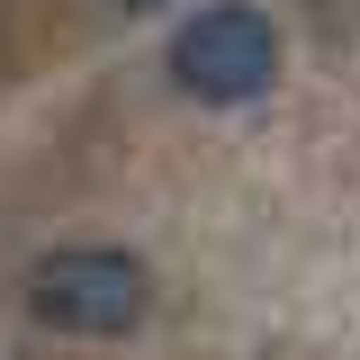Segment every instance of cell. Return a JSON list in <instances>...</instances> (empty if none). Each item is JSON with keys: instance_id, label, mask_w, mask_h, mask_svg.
Instances as JSON below:
<instances>
[{"instance_id": "6da1fadb", "label": "cell", "mask_w": 360, "mask_h": 360, "mask_svg": "<svg viewBox=\"0 0 360 360\" xmlns=\"http://www.w3.org/2000/svg\"><path fill=\"white\" fill-rule=\"evenodd\" d=\"M27 307H37V324L72 333V342H117V333L144 324L153 279L117 243H63V252H45L27 270Z\"/></svg>"}, {"instance_id": "7a4b0ae2", "label": "cell", "mask_w": 360, "mask_h": 360, "mask_svg": "<svg viewBox=\"0 0 360 360\" xmlns=\"http://www.w3.org/2000/svg\"><path fill=\"white\" fill-rule=\"evenodd\" d=\"M270 72H279V27H270L252 0H217L198 18H180L172 37V82L207 108H234V99H262Z\"/></svg>"}, {"instance_id": "3957f363", "label": "cell", "mask_w": 360, "mask_h": 360, "mask_svg": "<svg viewBox=\"0 0 360 360\" xmlns=\"http://www.w3.org/2000/svg\"><path fill=\"white\" fill-rule=\"evenodd\" d=\"M127 9H162V0H127Z\"/></svg>"}]
</instances>
